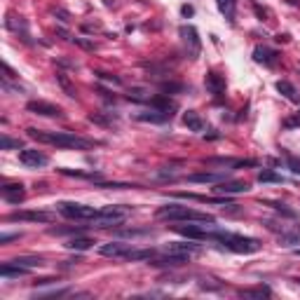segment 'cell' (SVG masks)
<instances>
[{
	"instance_id": "6da1fadb",
	"label": "cell",
	"mask_w": 300,
	"mask_h": 300,
	"mask_svg": "<svg viewBox=\"0 0 300 300\" xmlns=\"http://www.w3.org/2000/svg\"><path fill=\"white\" fill-rule=\"evenodd\" d=\"M28 136L38 143H47V146H57V148L66 150H92L94 141H87L82 136H75L68 132H42V129H26Z\"/></svg>"
},
{
	"instance_id": "7a4b0ae2",
	"label": "cell",
	"mask_w": 300,
	"mask_h": 300,
	"mask_svg": "<svg viewBox=\"0 0 300 300\" xmlns=\"http://www.w3.org/2000/svg\"><path fill=\"white\" fill-rule=\"evenodd\" d=\"M157 218H167V221H192V223H209L214 225L216 218L211 214H202V211H195L190 207H181V204H167V207H159L155 211Z\"/></svg>"
},
{
	"instance_id": "3957f363",
	"label": "cell",
	"mask_w": 300,
	"mask_h": 300,
	"mask_svg": "<svg viewBox=\"0 0 300 300\" xmlns=\"http://www.w3.org/2000/svg\"><path fill=\"white\" fill-rule=\"evenodd\" d=\"M209 239L221 242L225 249L234 251V253H256L263 246L253 237H242V234H230V232H209Z\"/></svg>"
},
{
	"instance_id": "277c9868",
	"label": "cell",
	"mask_w": 300,
	"mask_h": 300,
	"mask_svg": "<svg viewBox=\"0 0 300 300\" xmlns=\"http://www.w3.org/2000/svg\"><path fill=\"white\" fill-rule=\"evenodd\" d=\"M57 211L61 216L73 218V221H84V223H89L92 218L99 216V209L87 207V204H77V202H61V204H57Z\"/></svg>"
},
{
	"instance_id": "5b68a950",
	"label": "cell",
	"mask_w": 300,
	"mask_h": 300,
	"mask_svg": "<svg viewBox=\"0 0 300 300\" xmlns=\"http://www.w3.org/2000/svg\"><path fill=\"white\" fill-rule=\"evenodd\" d=\"M127 214H129V209H125V207H103V209H99V216L92 218L89 223H92V227L94 225L96 227H113V225L125 223Z\"/></svg>"
},
{
	"instance_id": "8992f818",
	"label": "cell",
	"mask_w": 300,
	"mask_h": 300,
	"mask_svg": "<svg viewBox=\"0 0 300 300\" xmlns=\"http://www.w3.org/2000/svg\"><path fill=\"white\" fill-rule=\"evenodd\" d=\"M178 35L183 38V45L188 47V54H190L192 59L200 57L202 42H200V35H197V28H195V26H181V28H178Z\"/></svg>"
},
{
	"instance_id": "52a82bcc",
	"label": "cell",
	"mask_w": 300,
	"mask_h": 300,
	"mask_svg": "<svg viewBox=\"0 0 300 300\" xmlns=\"http://www.w3.org/2000/svg\"><path fill=\"white\" fill-rule=\"evenodd\" d=\"M188 260H190V256H185V253H167V251H164V256H152V258H150V265L181 267V265H185Z\"/></svg>"
},
{
	"instance_id": "ba28073f",
	"label": "cell",
	"mask_w": 300,
	"mask_h": 300,
	"mask_svg": "<svg viewBox=\"0 0 300 300\" xmlns=\"http://www.w3.org/2000/svg\"><path fill=\"white\" fill-rule=\"evenodd\" d=\"M7 221H33V223H52L54 214L50 211H14L9 214Z\"/></svg>"
},
{
	"instance_id": "9c48e42d",
	"label": "cell",
	"mask_w": 300,
	"mask_h": 300,
	"mask_svg": "<svg viewBox=\"0 0 300 300\" xmlns=\"http://www.w3.org/2000/svg\"><path fill=\"white\" fill-rule=\"evenodd\" d=\"M26 110L35 113V115H45V117H61V108L54 106V103H47V101H28Z\"/></svg>"
},
{
	"instance_id": "30bf717a",
	"label": "cell",
	"mask_w": 300,
	"mask_h": 300,
	"mask_svg": "<svg viewBox=\"0 0 300 300\" xmlns=\"http://www.w3.org/2000/svg\"><path fill=\"white\" fill-rule=\"evenodd\" d=\"M19 159H21V164H26V167H45L50 159H47V155L45 152H40V150H33V148H24L21 152H19Z\"/></svg>"
},
{
	"instance_id": "8fae6325",
	"label": "cell",
	"mask_w": 300,
	"mask_h": 300,
	"mask_svg": "<svg viewBox=\"0 0 300 300\" xmlns=\"http://www.w3.org/2000/svg\"><path fill=\"white\" fill-rule=\"evenodd\" d=\"M132 249H134V246H132V244H127V242H108V244H103V246H101L99 253H101V256H106V258H125Z\"/></svg>"
},
{
	"instance_id": "7c38bea8",
	"label": "cell",
	"mask_w": 300,
	"mask_h": 300,
	"mask_svg": "<svg viewBox=\"0 0 300 300\" xmlns=\"http://www.w3.org/2000/svg\"><path fill=\"white\" fill-rule=\"evenodd\" d=\"M171 113L167 110H159V108H152V110H141V113H136V120L139 122H152V125H162V122H167Z\"/></svg>"
},
{
	"instance_id": "4fadbf2b",
	"label": "cell",
	"mask_w": 300,
	"mask_h": 300,
	"mask_svg": "<svg viewBox=\"0 0 300 300\" xmlns=\"http://www.w3.org/2000/svg\"><path fill=\"white\" fill-rule=\"evenodd\" d=\"M218 195H234V192H246L249 190V183L246 181H221V183L214 188Z\"/></svg>"
},
{
	"instance_id": "5bb4252c",
	"label": "cell",
	"mask_w": 300,
	"mask_h": 300,
	"mask_svg": "<svg viewBox=\"0 0 300 300\" xmlns=\"http://www.w3.org/2000/svg\"><path fill=\"white\" fill-rule=\"evenodd\" d=\"M178 234H183L188 239H209L207 227H197V225H176L174 227Z\"/></svg>"
},
{
	"instance_id": "9a60e30c",
	"label": "cell",
	"mask_w": 300,
	"mask_h": 300,
	"mask_svg": "<svg viewBox=\"0 0 300 300\" xmlns=\"http://www.w3.org/2000/svg\"><path fill=\"white\" fill-rule=\"evenodd\" d=\"M204 84H207L209 94H214V96H223L225 94V77L218 73H207V80H204Z\"/></svg>"
},
{
	"instance_id": "2e32d148",
	"label": "cell",
	"mask_w": 300,
	"mask_h": 300,
	"mask_svg": "<svg viewBox=\"0 0 300 300\" xmlns=\"http://www.w3.org/2000/svg\"><path fill=\"white\" fill-rule=\"evenodd\" d=\"M225 178H227V174H223V171H204V174H190L188 176L190 183H221V181H225Z\"/></svg>"
},
{
	"instance_id": "e0dca14e",
	"label": "cell",
	"mask_w": 300,
	"mask_h": 300,
	"mask_svg": "<svg viewBox=\"0 0 300 300\" xmlns=\"http://www.w3.org/2000/svg\"><path fill=\"white\" fill-rule=\"evenodd\" d=\"M24 185H19V183H14V185H2V197L9 202V204H19V202L24 200Z\"/></svg>"
},
{
	"instance_id": "ac0fdd59",
	"label": "cell",
	"mask_w": 300,
	"mask_h": 300,
	"mask_svg": "<svg viewBox=\"0 0 300 300\" xmlns=\"http://www.w3.org/2000/svg\"><path fill=\"white\" fill-rule=\"evenodd\" d=\"M253 59L258 61V64H265V66H272L277 61V52L267 50V47H256L253 50Z\"/></svg>"
},
{
	"instance_id": "d6986e66",
	"label": "cell",
	"mask_w": 300,
	"mask_h": 300,
	"mask_svg": "<svg viewBox=\"0 0 300 300\" xmlns=\"http://www.w3.org/2000/svg\"><path fill=\"white\" fill-rule=\"evenodd\" d=\"M183 125L188 127L190 132H202V129H204V120H202L195 110H188L183 115Z\"/></svg>"
},
{
	"instance_id": "ffe728a7",
	"label": "cell",
	"mask_w": 300,
	"mask_h": 300,
	"mask_svg": "<svg viewBox=\"0 0 300 300\" xmlns=\"http://www.w3.org/2000/svg\"><path fill=\"white\" fill-rule=\"evenodd\" d=\"M218 9L227 21H234V14H237V0H216Z\"/></svg>"
},
{
	"instance_id": "44dd1931",
	"label": "cell",
	"mask_w": 300,
	"mask_h": 300,
	"mask_svg": "<svg viewBox=\"0 0 300 300\" xmlns=\"http://www.w3.org/2000/svg\"><path fill=\"white\" fill-rule=\"evenodd\" d=\"M239 296L242 298H270L272 296V291H270V286H256V289H242L239 291Z\"/></svg>"
},
{
	"instance_id": "7402d4cb",
	"label": "cell",
	"mask_w": 300,
	"mask_h": 300,
	"mask_svg": "<svg viewBox=\"0 0 300 300\" xmlns=\"http://www.w3.org/2000/svg\"><path fill=\"white\" fill-rule=\"evenodd\" d=\"M279 244L286 246V249L298 246V244H300V227H296L293 232H282V234H279Z\"/></svg>"
},
{
	"instance_id": "603a6c76",
	"label": "cell",
	"mask_w": 300,
	"mask_h": 300,
	"mask_svg": "<svg viewBox=\"0 0 300 300\" xmlns=\"http://www.w3.org/2000/svg\"><path fill=\"white\" fill-rule=\"evenodd\" d=\"M28 272V267H21V265H17V263H5V265L0 267V275L5 277H21V275H26Z\"/></svg>"
},
{
	"instance_id": "cb8c5ba5",
	"label": "cell",
	"mask_w": 300,
	"mask_h": 300,
	"mask_svg": "<svg viewBox=\"0 0 300 300\" xmlns=\"http://www.w3.org/2000/svg\"><path fill=\"white\" fill-rule=\"evenodd\" d=\"M152 256H157L155 249H132L125 256V260H150Z\"/></svg>"
},
{
	"instance_id": "d4e9b609",
	"label": "cell",
	"mask_w": 300,
	"mask_h": 300,
	"mask_svg": "<svg viewBox=\"0 0 300 300\" xmlns=\"http://www.w3.org/2000/svg\"><path fill=\"white\" fill-rule=\"evenodd\" d=\"M66 246L73 251H87L94 246V239H89V237H73L71 242H66Z\"/></svg>"
},
{
	"instance_id": "484cf974",
	"label": "cell",
	"mask_w": 300,
	"mask_h": 300,
	"mask_svg": "<svg viewBox=\"0 0 300 300\" xmlns=\"http://www.w3.org/2000/svg\"><path fill=\"white\" fill-rule=\"evenodd\" d=\"M277 92L282 94V96H286L289 101H298V92H296V87H293L291 82H286V80H279V82H277Z\"/></svg>"
},
{
	"instance_id": "4316f807",
	"label": "cell",
	"mask_w": 300,
	"mask_h": 300,
	"mask_svg": "<svg viewBox=\"0 0 300 300\" xmlns=\"http://www.w3.org/2000/svg\"><path fill=\"white\" fill-rule=\"evenodd\" d=\"M89 122H96V125L113 127V125H117V117H115V115L110 117V113H108V115H103V113H92V115H89Z\"/></svg>"
},
{
	"instance_id": "83f0119b",
	"label": "cell",
	"mask_w": 300,
	"mask_h": 300,
	"mask_svg": "<svg viewBox=\"0 0 300 300\" xmlns=\"http://www.w3.org/2000/svg\"><path fill=\"white\" fill-rule=\"evenodd\" d=\"M258 181L260 183H282L284 178L279 174H275L272 169H263V171H258Z\"/></svg>"
},
{
	"instance_id": "f1b7e54d",
	"label": "cell",
	"mask_w": 300,
	"mask_h": 300,
	"mask_svg": "<svg viewBox=\"0 0 300 300\" xmlns=\"http://www.w3.org/2000/svg\"><path fill=\"white\" fill-rule=\"evenodd\" d=\"M12 263H17V265H21V267H40L42 265V258H26V256H21V258H17V260H12Z\"/></svg>"
},
{
	"instance_id": "f546056e",
	"label": "cell",
	"mask_w": 300,
	"mask_h": 300,
	"mask_svg": "<svg viewBox=\"0 0 300 300\" xmlns=\"http://www.w3.org/2000/svg\"><path fill=\"white\" fill-rule=\"evenodd\" d=\"M57 80L61 82V87L66 89L68 96H75V89H73V84H71V80H68V75H66V73H57Z\"/></svg>"
},
{
	"instance_id": "4dcf8cb0",
	"label": "cell",
	"mask_w": 300,
	"mask_h": 300,
	"mask_svg": "<svg viewBox=\"0 0 300 300\" xmlns=\"http://www.w3.org/2000/svg\"><path fill=\"white\" fill-rule=\"evenodd\" d=\"M0 148H2V150L21 148V141H19V139H9V136H2V139H0Z\"/></svg>"
},
{
	"instance_id": "1f68e13d",
	"label": "cell",
	"mask_w": 300,
	"mask_h": 300,
	"mask_svg": "<svg viewBox=\"0 0 300 300\" xmlns=\"http://www.w3.org/2000/svg\"><path fill=\"white\" fill-rule=\"evenodd\" d=\"M99 75V80H108V82H113V84H122V80L117 77V75H110V73H96Z\"/></svg>"
},
{
	"instance_id": "d6a6232c",
	"label": "cell",
	"mask_w": 300,
	"mask_h": 300,
	"mask_svg": "<svg viewBox=\"0 0 300 300\" xmlns=\"http://www.w3.org/2000/svg\"><path fill=\"white\" fill-rule=\"evenodd\" d=\"M284 127H289V129H291V127H300V110L293 117H289V120L284 122Z\"/></svg>"
},
{
	"instance_id": "836d02e7",
	"label": "cell",
	"mask_w": 300,
	"mask_h": 300,
	"mask_svg": "<svg viewBox=\"0 0 300 300\" xmlns=\"http://www.w3.org/2000/svg\"><path fill=\"white\" fill-rule=\"evenodd\" d=\"M183 84H174V82H164L162 84V92H181Z\"/></svg>"
},
{
	"instance_id": "e575fe53",
	"label": "cell",
	"mask_w": 300,
	"mask_h": 300,
	"mask_svg": "<svg viewBox=\"0 0 300 300\" xmlns=\"http://www.w3.org/2000/svg\"><path fill=\"white\" fill-rule=\"evenodd\" d=\"M54 17H59V21H64V24L71 21V14H68L66 9H54Z\"/></svg>"
},
{
	"instance_id": "d590c367",
	"label": "cell",
	"mask_w": 300,
	"mask_h": 300,
	"mask_svg": "<svg viewBox=\"0 0 300 300\" xmlns=\"http://www.w3.org/2000/svg\"><path fill=\"white\" fill-rule=\"evenodd\" d=\"M272 207H275L277 211H279V214H286V216H289V218H293V216H296V211H291V209H286V207H284V204H272Z\"/></svg>"
},
{
	"instance_id": "8d00e7d4",
	"label": "cell",
	"mask_w": 300,
	"mask_h": 300,
	"mask_svg": "<svg viewBox=\"0 0 300 300\" xmlns=\"http://www.w3.org/2000/svg\"><path fill=\"white\" fill-rule=\"evenodd\" d=\"M80 47H84V50H94V42H89V40H84V38H73Z\"/></svg>"
},
{
	"instance_id": "74e56055",
	"label": "cell",
	"mask_w": 300,
	"mask_h": 300,
	"mask_svg": "<svg viewBox=\"0 0 300 300\" xmlns=\"http://www.w3.org/2000/svg\"><path fill=\"white\" fill-rule=\"evenodd\" d=\"M289 167H291V171H293V174H300V162H298V159H289Z\"/></svg>"
},
{
	"instance_id": "f35d334b",
	"label": "cell",
	"mask_w": 300,
	"mask_h": 300,
	"mask_svg": "<svg viewBox=\"0 0 300 300\" xmlns=\"http://www.w3.org/2000/svg\"><path fill=\"white\" fill-rule=\"evenodd\" d=\"M12 239H19V234H2V237H0V244H7V242H12Z\"/></svg>"
},
{
	"instance_id": "ab89813d",
	"label": "cell",
	"mask_w": 300,
	"mask_h": 300,
	"mask_svg": "<svg viewBox=\"0 0 300 300\" xmlns=\"http://www.w3.org/2000/svg\"><path fill=\"white\" fill-rule=\"evenodd\" d=\"M181 14H183V17H192V14H195V9H192L190 5H183V7H181Z\"/></svg>"
},
{
	"instance_id": "60d3db41",
	"label": "cell",
	"mask_w": 300,
	"mask_h": 300,
	"mask_svg": "<svg viewBox=\"0 0 300 300\" xmlns=\"http://www.w3.org/2000/svg\"><path fill=\"white\" fill-rule=\"evenodd\" d=\"M293 253H296V256H300V249H296V251H293Z\"/></svg>"
},
{
	"instance_id": "b9f144b4",
	"label": "cell",
	"mask_w": 300,
	"mask_h": 300,
	"mask_svg": "<svg viewBox=\"0 0 300 300\" xmlns=\"http://www.w3.org/2000/svg\"><path fill=\"white\" fill-rule=\"evenodd\" d=\"M298 71H300V64H298Z\"/></svg>"
}]
</instances>
